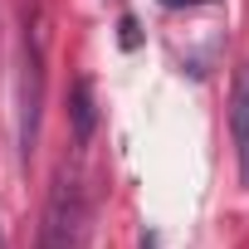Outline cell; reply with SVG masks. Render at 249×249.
<instances>
[{
    "mask_svg": "<svg viewBox=\"0 0 249 249\" xmlns=\"http://www.w3.org/2000/svg\"><path fill=\"white\" fill-rule=\"evenodd\" d=\"M0 249H10V239H5V225H0Z\"/></svg>",
    "mask_w": 249,
    "mask_h": 249,
    "instance_id": "8992f818",
    "label": "cell"
},
{
    "mask_svg": "<svg viewBox=\"0 0 249 249\" xmlns=\"http://www.w3.org/2000/svg\"><path fill=\"white\" fill-rule=\"evenodd\" d=\"M230 137H234L239 181L249 186V64L234 73V93H230Z\"/></svg>",
    "mask_w": 249,
    "mask_h": 249,
    "instance_id": "3957f363",
    "label": "cell"
},
{
    "mask_svg": "<svg viewBox=\"0 0 249 249\" xmlns=\"http://www.w3.org/2000/svg\"><path fill=\"white\" fill-rule=\"evenodd\" d=\"M39 112H44V25L25 15V49H20V157L30 161L39 147Z\"/></svg>",
    "mask_w": 249,
    "mask_h": 249,
    "instance_id": "6da1fadb",
    "label": "cell"
},
{
    "mask_svg": "<svg viewBox=\"0 0 249 249\" xmlns=\"http://www.w3.org/2000/svg\"><path fill=\"white\" fill-rule=\"evenodd\" d=\"M186 5H200V0H186Z\"/></svg>",
    "mask_w": 249,
    "mask_h": 249,
    "instance_id": "52a82bcc",
    "label": "cell"
},
{
    "mask_svg": "<svg viewBox=\"0 0 249 249\" xmlns=\"http://www.w3.org/2000/svg\"><path fill=\"white\" fill-rule=\"evenodd\" d=\"M69 127H73L78 142H88L93 127H98V103H93V83H88V78H78V83L69 88Z\"/></svg>",
    "mask_w": 249,
    "mask_h": 249,
    "instance_id": "277c9868",
    "label": "cell"
},
{
    "mask_svg": "<svg viewBox=\"0 0 249 249\" xmlns=\"http://www.w3.org/2000/svg\"><path fill=\"white\" fill-rule=\"evenodd\" d=\"M122 44H127V49L137 44V25H132V20H122Z\"/></svg>",
    "mask_w": 249,
    "mask_h": 249,
    "instance_id": "5b68a950",
    "label": "cell"
},
{
    "mask_svg": "<svg viewBox=\"0 0 249 249\" xmlns=\"http://www.w3.org/2000/svg\"><path fill=\"white\" fill-rule=\"evenodd\" d=\"M83 225H88L83 191H78L73 176H59L54 191H49V205H44L39 249H78V244H83Z\"/></svg>",
    "mask_w": 249,
    "mask_h": 249,
    "instance_id": "7a4b0ae2",
    "label": "cell"
}]
</instances>
